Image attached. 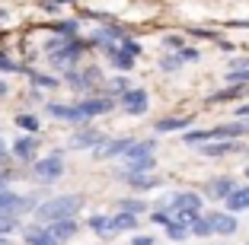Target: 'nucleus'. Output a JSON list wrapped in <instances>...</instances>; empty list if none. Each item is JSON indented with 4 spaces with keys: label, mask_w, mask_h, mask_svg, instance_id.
Listing matches in <instances>:
<instances>
[{
    "label": "nucleus",
    "mask_w": 249,
    "mask_h": 245,
    "mask_svg": "<svg viewBox=\"0 0 249 245\" xmlns=\"http://www.w3.org/2000/svg\"><path fill=\"white\" fill-rule=\"evenodd\" d=\"M83 207H87V197H83L80 191L48 195L32 210V220H36V223H58V220H67V216H80Z\"/></svg>",
    "instance_id": "f257e3e1"
},
{
    "label": "nucleus",
    "mask_w": 249,
    "mask_h": 245,
    "mask_svg": "<svg viewBox=\"0 0 249 245\" xmlns=\"http://www.w3.org/2000/svg\"><path fill=\"white\" fill-rule=\"evenodd\" d=\"M89 51L93 48H89L87 35H77V38H67L61 48L48 51V54H45V64L52 67V73H67V70H73V67H80Z\"/></svg>",
    "instance_id": "f03ea898"
},
{
    "label": "nucleus",
    "mask_w": 249,
    "mask_h": 245,
    "mask_svg": "<svg viewBox=\"0 0 249 245\" xmlns=\"http://www.w3.org/2000/svg\"><path fill=\"white\" fill-rule=\"evenodd\" d=\"M61 80H64V86L80 99V96H89V93H99V89H103L106 73H103V67L96 64V61H83L80 67L61 73Z\"/></svg>",
    "instance_id": "7ed1b4c3"
},
{
    "label": "nucleus",
    "mask_w": 249,
    "mask_h": 245,
    "mask_svg": "<svg viewBox=\"0 0 249 245\" xmlns=\"http://www.w3.org/2000/svg\"><path fill=\"white\" fill-rule=\"evenodd\" d=\"M64 147H54L48 150L45 156H38L36 163L29 166V179L36 181L38 188H48V185H58L61 179L67 175V159H64Z\"/></svg>",
    "instance_id": "20e7f679"
},
{
    "label": "nucleus",
    "mask_w": 249,
    "mask_h": 245,
    "mask_svg": "<svg viewBox=\"0 0 249 245\" xmlns=\"http://www.w3.org/2000/svg\"><path fill=\"white\" fill-rule=\"evenodd\" d=\"M157 207H169V210H198L205 213V195L195 188H173L166 195H160Z\"/></svg>",
    "instance_id": "39448f33"
},
{
    "label": "nucleus",
    "mask_w": 249,
    "mask_h": 245,
    "mask_svg": "<svg viewBox=\"0 0 249 245\" xmlns=\"http://www.w3.org/2000/svg\"><path fill=\"white\" fill-rule=\"evenodd\" d=\"M115 181H122L128 191H134V195H154V191H160L163 188V179L157 172H124V169L115 166Z\"/></svg>",
    "instance_id": "423d86ee"
},
{
    "label": "nucleus",
    "mask_w": 249,
    "mask_h": 245,
    "mask_svg": "<svg viewBox=\"0 0 249 245\" xmlns=\"http://www.w3.org/2000/svg\"><path fill=\"white\" fill-rule=\"evenodd\" d=\"M77 105H80L83 118H87L89 124H93L96 118H106V115H112V112H118V99H112L109 93H89V96H80V99H77Z\"/></svg>",
    "instance_id": "0eeeda50"
},
{
    "label": "nucleus",
    "mask_w": 249,
    "mask_h": 245,
    "mask_svg": "<svg viewBox=\"0 0 249 245\" xmlns=\"http://www.w3.org/2000/svg\"><path fill=\"white\" fill-rule=\"evenodd\" d=\"M118 112H124L128 118H144L147 112H150V89L134 83L128 93L118 96Z\"/></svg>",
    "instance_id": "6e6552de"
},
{
    "label": "nucleus",
    "mask_w": 249,
    "mask_h": 245,
    "mask_svg": "<svg viewBox=\"0 0 249 245\" xmlns=\"http://www.w3.org/2000/svg\"><path fill=\"white\" fill-rule=\"evenodd\" d=\"M10 153H13V166H32L42 156V137L38 134H19L10 144Z\"/></svg>",
    "instance_id": "1a4fd4ad"
},
{
    "label": "nucleus",
    "mask_w": 249,
    "mask_h": 245,
    "mask_svg": "<svg viewBox=\"0 0 249 245\" xmlns=\"http://www.w3.org/2000/svg\"><path fill=\"white\" fill-rule=\"evenodd\" d=\"M42 112L52 121H61V124H73V128H80V124H89L87 118H83V112H80V105H77V99L73 102H54V99H48L42 105Z\"/></svg>",
    "instance_id": "9d476101"
},
{
    "label": "nucleus",
    "mask_w": 249,
    "mask_h": 245,
    "mask_svg": "<svg viewBox=\"0 0 249 245\" xmlns=\"http://www.w3.org/2000/svg\"><path fill=\"white\" fill-rule=\"evenodd\" d=\"M109 137L106 131H99V128H93V124H80V128L71 134V140H67V150H87V153H93L96 147L103 144V140Z\"/></svg>",
    "instance_id": "9b49d317"
},
{
    "label": "nucleus",
    "mask_w": 249,
    "mask_h": 245,
    "mask_svg": "<svg viewBox=\"0 0 249 245\" xmlns=\"http://www.w3.org/2000/svg\"><path fill=\"white\" fill-rule=\"evenodd\" d=\"M246 140H208V144L195 147L201 159H227V156H240Z\"/></svg>",
    "instance_id": "f8f14e48"
},
{
    "label": "nucleus",
    "mask_w": 249,
    "mask_h": 245,
    "mask_svg": "<svg viewBox=\"0 0 249 245\" xmlns=\"http://www.w3.org/2000/svg\"><path fill=\"white\" fill-rule=\"evenodd\" d=\"M134 137H106L103 144L96 147L89 156H93V163H118V159L124 156V150H128V144H131Z\"/></svg>",
    "instance_id": "ddd939ff"
},
{
    "label": "nucleus",
    "mask_w": 249,
    "mask_h": 245,
    "mask_svg": "<svg viewBox=\"0 0 249 245\" xmlns=\"http://www.w3.org/2000/svg\"><path fill=\"white\" fill-rule=\"evenodd\" d=\"M205 216H208V223H211V232H214V236L230 239V236H236V232H240V216L230 213V210H205Z\"/></svg>",
    "instance_id": "4468645a"
},
{
    "label": "nucleus",
    "mask_w": 249,
    "mask_h": 245,
    "mask_svg": "<svg viewBox=\"0 0 249 245\" xmlns=\"http://www.w3.org/2000/svg\"><path fill=\"white\" fill-rule=\"evenodd\" d=\"M19 232H22V242H26V245H64L52 232L48 223H36V220H32V223H22Z\"/></svg>",
    "instance_id": "2eb2a0df"
},
{
    "label": "nucleus",
    "mask_w": 249,
    "mask_h": 245,
    "mask_svg": "<svg viewBox=\"0 0 249 245\" xmlns=\"http://www.w3.org/2000/svg\"><path fill=\"white\" fill-rule=\"evenodd\" d=\"M236 188V179L233 175H214V179H208L205 185H201V195H205V201H227V195Z\"/></svg>",
    "instance_id": "dca6fc26"
},
{
    "label": "nucleus",
    "mask_w": 249,
    "mask_h": 245,
    "mask_svg": "<svg viewBox=\"0 0 249 245\" xmlns=\"http://www.w3.org/2000/svg\"><path fill=\"white\" fill-rule=\"evenodd\" d=\"M99 54L106 58V64H109L115 73H131L134 67H138V58H131V54H128L122 45H109V48L99 51Z\"/></svg>",
    "instance_id": "f3484780"
},
{
    "label": "nucleus",
    "mask_w": 249,
    "mask_h": 245,
    "mask_svg": "<svg viewBox=\"0 0 249 245\" xmlns=\"http://www.w3.org/2000/svg\"><path fill=\"white\" fill-rule=\"evenodd\" d=\"M192 124H195L192 115H163V118L154 121V134L157 137H163V134H182V131H189Z\"/></svg>",
    "instance_id": "a211bd4d"
},
{
    "label": "nucleus",
    "mask_w": 249,
    "mask_h": 245,
    "mask_svg": "<svg viewBox=\"0 0 249 245\" xmlns=\"http://www.w3.org/2000/svg\"><path fill=\"white\" fill-rule=\"evenodd\" d=\"M249 96V86H240V83H224L220 89H214L205 99V105H224V102H243Z\"/></svg>",
    "instance_id": "6ab92c4d"
},
{
    "label": "nucleus",
    "mask_w": 249,
    "mask_h": 245,
    "mask_svg": "<svg viewBox=\"0 0 249 245\" xmlns=\"http://www.w3.org/2000/svg\"><path fill=\"white\" fill-rule=\"evenodd\" d=\"M157 147H160V137H134L124 150V156L118 163H128V159H141V156H157Z\"/></svg>",
    "instance_id": "aec40b11"
},
{
    "label": "nucleus",
    "mask_w": 249,
    "mask_h": 245,
    "mask_svg": "<svg viewBox=\"0 0 249 245\" xmlns=\"http://www.w3.org/2000/svg\"><path fill=\"white\" fill-rule=\"evenodd\" d=\"M48 32L64 35V38H77V35H83V19L80 16H54L48 22Z\"/></svg>",
    "instance_id": "412c9836"
},
{
    "label": "nucleus",
    "mask_w": 249,
    "mask_h": 245,
    "mask_svg": "<svg viewBox=\"0 0 249 245\" xmlns=\"http://www.w3.org/2000/svg\"><path fill=\"white\" fill-rule=\"evenodd\" d=\"M26 80H29V86H38V89H45V93H54V89L64 86L61 73H52V70H36V67H29V70H26Z\"/></svg>",
    "instance_id": "4be33fe9"
},
{
    "label": "nucleus",
    "mask_w": 249,
    "mask_h": 245,
    "mask_svg": "<svg viewBox=\"0 0 249 245\" xmlns=\"http://www.w3.org/2000/svg\"><path fill=\"white\" fill-rule=\"evenodd\" d=\"M87 229L99 239H115V226H112V213H89Z\"/></svg>",
    "instance_id": "5701e85b"
},
{
    "label": "nucleus",
    "mask_w": 249,
    "mask_h": 245,
    "mask_svg": "<svg viewBox=\"0 0 249 245\" xmlns=\"http://www.w3.org/2000/svg\"><path fill=\"white\" fill-rule=\"evenodd\" d=\"M112 226H115V236H131L141 229V216L128 213V210H115L112 213Z\"/></svg>",
    "instance_id": "b1692460"
},
{
    "label": "nucleus",
    "mask_w": 249,
    "mask_h": 245,
    "mask_svg": "<svg viewBox=\"0 0 249 245\" xmlns=\"http://www.w3.org/2000/svg\"><path fill=\"white\" fill-rule=\"evenodd\" d=\"M224 210H230V213H249V185H236L233 191L227 195V201H224Z\"/></svg>",
    "instance_id": "393cba45"
},
{
    "label": "nucleus",
    "mask_w": 249,
    "mask_h": 245,
    "mask_svg": "<svg viewBox=\"0 0 249 245\" xmlns=\"http://www.w3.org/2000/svg\"><path fill=\"white\" fill-rule=\"evenodd\" d=\"M131 86H134L131 73H112V77H106V83H103V89H99V93H109L112 99H118V96L128 93Z\"/></svg>",
    "instance_id": "a878e982"
},
{
    "label": "nucleus",
    "mask_w": 249,
    "mask_h": 245,
    "mask_svg": "<svg viewBox=\"0 0 249 245\" xmlns=\"http://www.w3.org/2000/svg\"><path fill=\"white\" fill-rule=\"evenodd\" d=\"M13 124L22 134H42V115H38V112H29V108H26V112H16Z\"/></svg>",
    "instance_id": "bb28decb"
},
{
    "label": "nucleus",
    "mask_w": 249,
    "mask_h": 245,
    "mask_svg": "<svg viewBox=\"0 0 249 245\" xmlns=\"http://www.w3.org/2000/svg\"><path fill=\"white\" fill-rule=\"evenodd\" d=\"M48 226H52V232L61 242H71V239L80 236V220L77 216H67V220H58V223H48Z\"/></svg>",
    "instance_id": "cd10ccee"
},
{
    "label": "nucleus",
    "mask_w": 249,
    "mask_h": 245,
    "mask_svg": "<svg viewBox=\"0 0 249 245\" xmlns=\"http://www.w3.org/2000/svg\"><path fill=\"white\" fill-rule=\"evenodd\" d=\"M115 210H128V213H138V216H144L147 210H150V201H147V195H124L122 201H118V207Z\"/></svg>",
    "instance_id": "c85d7f7f"
},
{
    "label": "nucleus",
    "mask_w": 249,
    "mask_h": 245,
    "mask_svg": "<svg viewBox=\"0 0 249 245\" xmlns=\"http://www.w3.org/2000/svg\"><path fill=\"white\" fill-rule=\"evenodd\" d=\"M26 70H29V64L16 61L7 48H0V77H10V73H22L26 77Z\"/></svg>",
    "instance_id": "c756f323"
},
{
    "label": "nucleus",
    "mask_w": 249,
    "mask_h": 245,
    "mask_svg": "<svg viewBox=\"0 0 249 245\" xmlns=\"http://www.w3.org/2000/svg\"><path fill=\"white\" fill-rule=\"evenodd\" d=\"M118 169H124V172H157V156L128 159V163H118Z\"/></svg>",
    "instance_id": "7c9ffc66"
},
{
    "label": "nucleus",
    "mask_w": 249,
    "mask_h": 245,
    "mask_svg": "<svg viewBox=\"0 0 249 245\" xmlns=\"http://www.w3.org/2000/svg\"><path fill=\"white\" fill-rule=\"evenodd\" d=\"M182 67H185V61L179 58L176 51H166V54L157 61V70H160V73H179Z\"/></svg>",
    "instance_id": "2f4dec72"
},
{
    "label": "nucleus",
    "mask_w": 249,
    "mask_h": 245,
    "mask_svg": "<svg viewBox=\"0 0 249 245\" xmlns=\"http://www.w3.org/2000/svg\"><path fill=\"white\" fill-rule=\"evenodd\" d=\"M163 232H166V239H169V242H189V239H192L189 226H185V223H179V220H169V223L163 226Z\"/></svg>",
    "instance_id": "473e14b6"
},
{
    "label": "nucleus",
    "mask_w": 249,
    "mask_h": 245,
    "mask_svg": "<svg viewBox=\"0 0 249 245\" xmlns=\"http://www.w3.org/2000/svg\"><path fill=\"white\" fill-rule=\"evenodd\" d=\"M22 229V216L16 213H0V236H13Z\"/></svg>",
    "instance_id": "72a5a7b5"
},
{
    "label": "nucleus",
    "mask_w": 249,
    "mask_h": 245,
    "mask_svg": "<svg viewBox=\"0 0 249 245\" xmlns=\"http://www.w3.org/2000/svg\"><path fill=\"white\" fill-rule=\"evenodd\" d=\"M176 54H179V58L185 61V64H201V61H205V51L198 48V45H189V42H185L182 48L176 51Z\"/></svg>",
    "instance_id": "f704fd0d"
},
{
    "label": "nucleus",
    "mask_w": 249,
    "mask_h": 245,
    "mask_svg": "<svg viewBox=\"0 0 249 245\" xmlns=\"http://www.w3.org/2000/svg\"><path fill=\"white\" fill-rule=\"evenodd\" d=\"M189 232H192V239H208V236H214V232H211V223H208V216H205V213L192 220Z\"/></svg>",
    "instance_id": "c9c22d12"
},
{
    "label": "nucleus",
    "mask_w": 249,
    "mask_h": 245,
    "mask_svg": "<svg viewBox=\"0 0 249 245\" xmlns=\"http://www.w3.org/2000/svg\"><path fill=\"white\" fill-rule=\"evenodd\" d=\"M61 7H77V0H38V10L48 16H58Z\"/></svg>",
    "instance_id": "e433bc0d"
},
{
    "label": "nucleus",
    "mask_w": 249,
    "mask_h": 245,
    "mask_svg": "<svg viewBox=\"0 0 249 245\" xmlns=\"http://www.w3.org/2000/svg\"><path fill=\"white\" fill-rule=\"evenodd\" d=\"M160 45H163V51H179L185 45V35H182V32H163Z\"/></svg>",
    "instance_id": "4c0bfd02"
},
{
    "label": "nucleus",
    "mask_w": 249,
    "mask_h": 245,
    "mask_svg": "<svg viewBox=\"0 0 249 245\" xmlns=\"http://www.w3.org/2000/svg\"><path fill=\"white\" fill-rule=\"evenodd\" d=\"M147 213H150V223H154V226H166L169 220H173V210H169V207H157V204L147 210Z\"/></svg>",
    "instance_id": "58836bf2"
},
{
    "label": "nucleus",
    "mask_w": 249,
    "mask_h": 245,
    "mask_svg": "<svg viewBox=\"0 0 249 245\" xmlns=\"http://www.w3.org/2000/svg\"><path fill=\"white\" fill-rule=\"evenodd\" d=\"M224 83H240V86H249V67H243V70H224Z\"/></svg>",
    "instance_id": "ea45409f"
},
{
    "label": "nucleus",
    "mask_w": 249,
    "mask_h": 245,
    "mask_svg": "<svg viewBox=\"0 0 249 245\" xmlns=\"http://www.w3.org/2000/svg\"><path fill=\"white\" fill-rule=\"evenodd\" d=\"M122 48L128 51L131 58H138V61L144 58V45H141V42H138V38H134V35H128V38H124V42H122Z\"/></svg>",
    "instance_id": "a19ab883"
},
{
    "label": "nucleus",
    "mask_w": 249,
    "mask_h": 245,
    "mask_svg": "<svg viewBox=\"0 0 249 245\" xmlns=\"http://www.w3.org/2000/svg\"><path fill=\"white\" fill-rule=\"evenodd\" d=\"M189 35H192V38H208V42H217V38H220V32L208 29V26H205V29H201V26H192V29H189Z\"/></svg>",
    "instance_id": "79ce46f5"
},
{
    "label": "nucleus",
    "mask_w": 249,
    "mask_h": 245,
    "mask_svg": "<svg viewBox=\"0 0 249 245\" xmlns=\"http://www.w3.org/2000/svg\"><path fill=\"white\" fill-rule=\"evenodd\" d=\"M26 99L36 102V105H45V102H48V93H45V89H38V86H29V89H26Z\"/></svg>",
    "instance_id": "37998d69"
},
{
    "label": "nucleus",
    "mask_w": 249,
    "mask_h": 245,
    "mask_svg": "<svg viewBox=\"0 0 249 245\" xmlns=\"http://www.w3.org/2000/svg\"><path fill=\"white\" fill-rule=\"evenodd\" d=\"M243 67H249V54H233L227 61V70H243Z\"/></svg>",
    "instance_id": "c03bdc74"
},
{
    "label": "nucleus",
    "mask_w": 249,
    "mask_h": 245,
    "mask_svg": "<svg viewBox=\"0 0 249 245\" xmlns=\"http://www.w3.org/2000/svg\"><path fill=\"white\" fill-rule=\"evenodd\" d=\"M128 245H157V236H150V232H141V236H134V232H131Z\"/></svg>",
    "instance_id": "a18cd8bd"
},
{
    "label": "nucleus",
    "mask_w": 249,
    "mask_h": 245,
    "mask_svg": "<svg viewBox=\"0 0 249 245\" xmlns=\"http://www.w3.org/2000/svg\"><path fill=\"white\" fill-rule=\"evenodd\" d=\"M0 166H13V153H10V144L0 137Z\"/></svg>",
    "instance_id": "49530a36"
},
{
    "label": "nucleus",
    "mask_w": 249,
    "mask_h": 245,
    "mask_svg": "<svg viewBox=\"0 0 249 245\" xmlns=\"http://www.w3.org/2000/svg\"><path fill=\"white\" fill-rule=\"evenodd\" d=\"M10 93H13V83H10L7 77H0V99H7Z\"/></svg>",
    "instance_id": "de8ad7c7"
},
{
    "label": "nucleus",
    "mask_w": 249,
    "mask_h": 245,
    "mask_svg": "<svg viewBox=\"0 0 249 245\" xmlns=\"http://www.w3.org/2000/svg\"><path fill=\"white\" fill-rule=\"evenodd\" d=\"M214 45H217L220 51H233V42H227V38H217V42H214Z\"/></svg>",
    "instance_id": "09e8293b"
},
{
    "label": "nucleus",
    "mask_w": 249,
    "mask_h": 245,
    "mask_svg": "<svg viewBox=\"0 0 249 245\" xmlns=\"http://www.w3.org/2000/svg\"><path fill=\"white\" fill-rule=\"evenodd\" d=\"M7 19H10V10H7V7H0V26H3Z\"/></svg>",
    "instance_id": "8fccbe9b"
},
{
    "label": "nucleus",
    "mask_w": 249,
    "mask_h": 245,
    "mask_svg": "<svg viewBox=\"0 0 249 245\" xmlns=\"http://www.w3.org/2000/svg\"><path fill=\"white\" fill-rule=\"evenodd\" d=\"M0 245H10V236H0Z\"/></svg>",
    "instance_id": "3c124183"
},
{
    "label": "nucleus",
    "mask_w": 249,
    "mask_h": 245,
    "mask_svg": "<svg viewBox=\"0 0 249 245\" xmlns=\"http://www.w3.org/2000/svg\"><path fill=\"white\" fill-rule=\"evenodd\" d=\"M240 156H246V159H249V144H246V147H243V153H240Z\"/></svg>",
    "instance_id": "603ef678"
},
{
    "label": "nucleus",
    "mask_w": 249,
    "mask_h": 245,
    "mask_svg": "<svg viewBox=\"0 0 249 245\" xmlns=\"http://www.w3.org/2000/svg\"><path fill=\"white\" fill-rule=\"evenodd\" d=\"M243 175H246V179H249V163H246V169H243Z\"/></svg>",
    "instance_id": "864d4df0"
},
{
    "label": "nucleus",
    "mask_w": 249,
    "mask_h": 245,
    "mask_svg": "<svg viewBox=\"0 0 249 245\" xmlns=\"http://www.w3.org/2000/svg\"><path fill=\"white\" fill-rule=\"evenodd\" d=\"M246 245H249V239H246Z\"/></svg>",
    "instance_id": "5fc2aeb1"
}]
</instances>
